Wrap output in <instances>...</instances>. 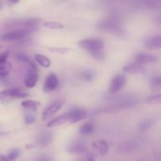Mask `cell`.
Instances as JSON below:
<instances>
[{"instance_id":"cell-1","label":"cell","mask_w":161,"mask_h":161,"mask_svg":"<svg viewBox=\"0 0 161 161\" xmlns=\"http://www.w3.org/2000/svg\"><path fill=\"white\" fill-rule=\"evenodd\" d=\"M98 28L103 31H108L110 33L121 36L124 35V28L117 20L112 17L102 19L98 24Z\"/></svg>"},{"instance_id":"cell-2","label":"cell","mask_w":161,"mask_h":161,"mask_svg":"<svg viewBox=\"0 0 161 161\" xmlns=\"http://www.w3.org/2000/svg\"><path fill=\"white\" fill-rule=\"evenodd\" d=\"M41 21V19L36 17H29V18H23L20 20H16L10 22L8 25V27L12 29L17 28H26V29H31L33 31H36V26Z\"/></svg>"},{"instance_id":"cell-3","label":"cell","mask_w":161,"mask_h":161,"mask_svg":"<svg viewBox=\"0 0 161 161\" xmlns=\"http://www.w3.org/2000/svg\"><path fill=\"white\" fill-rule=\"evenodd\" d=\"M33 30L26 29V28H17L12 29L10 31H6L1 36V40L6 42H14V41H19L27 37L28 35L33 32Z\"/></svg>"},{"instance_id":"cell-4","label":"cell","mask_w":161,"mask_h":161,"mask_svg":"<svg viewBox=\"0 0 161 161\" xmlns=\"http://www.w3.org/2000/svg\"><path fill=\"white\" fill-rule=\"evenodd\" d=\"M28 94L20 88H9L0 92V103L9 102L18 98H25Z\"/></svg>"},{"instance_id":"cell-5","label":"cell","mask_w":161,"mask_h":161,"mask_svg":"<svg viewBox=\"0 0 161 161\" xmlns=\"http://www.w3.org/2000/svg\"><path fill=\"white\" fill-rule=\"evenodd\" d=\"M38 79H39L38 67L33 61L28 64V69L25 77V85L28 88H33L37 83Z\"/></svg>"},{"instance_id":"cell-6","label":"cell","mask_w":161,"mask_h":161,"mask_svg":"<svg viewBox=\"0 0 161 161\" xmlns=\"http://www.w3.org/2000/svg\"><path fill=\"white\" fill-rule=\"evenodd\" d=\"M104 42L98 39H83L79 41V47L87 51L102 50L104 48Z\"/></svg>"},{"instance_id":"cell-7","label":"cell","mask_w":161,"mask_h":161,"mask_svg":"<svg viewBox=\"0 0 161 161\" xmlns=\"http://www.w3.org/2000/svg\"><path fill=\"white\" fill-rule=\"evenodd\" d=\"M127 83V77L124 74H117L112 79L110 82L108 91L111 94H116L119 92Z\"/></svg>"},{"instance_id":"cell-8","label":"cell","mask_w":161,"mask_h":161,"mask_svg":"<svg viewBox=\"0 0 161 161\" xmlns=\"http://www.w3.org/2000/svg\"><path fill=\"white\" fill-rule=\"evenodd\" d=\"M64 103V101L62 100H58L56 102H53V104L50 105L49 107H47L44 112L42 113V121H47L49 119L52 117V116H54L61 108H62L63 105Z\"/></svg>"},{"instance_id":"cell-9","label":"cell","mask_w":161,"mask_h":161,"mask_svg":"<svg viewBox=\"0 0 161 161\" xmlns=\"http://www.w3.org/2000/svg\"><path fill=\"white\" fill-rule=\"evenodd\" d=\"M68 113H69V123L70 124H75L82 120L86 118L87 115L86 110L79 108H74L71 111L68 112Z\"/></svg>"},{"instance_id":"cell-10","label":"cell","mask_w":161,"mask_h":161,"mask_svg":"<svg viewBox=\"0 0 161 161\" xmlns=\"http://www.w3.org/2000/svg\"><path fill=\"white\" fill-rule=\"evenodd\" d=\"M58 86V79L56 74L50 73L47 77L43 85L44 92L48 93L54 91Z\"/></svg>"},{"instance_id":"cell-11","label":"cell","mask_w":161,"mask_h":161,"mask_svg":"<svg viewBox=\"0 0 161 161\" xmlns=\"http://www.w3.org/2000/svg\"><path fill=\"white\" fill-rule=\"evenodd\" d=\"M157 61H158V58L157 56L149 54V53H140L135 56V62L138 63L140 64H142V65L156 63L157 62Z\"/></svg>"},{"instance_id":"cell-12","label":"cell","mask_w":161,"mask_h":161,"mask_svg":"<svg viewBox=\"0 0 161 161\" xmlns=\"http://www.w3.org/2000/svg\"><path fill=\"white\" fill-rule=\"evenodd\" d=\"M37 144L41 147L48 146L53 141V134L50 131H44L39 134L37 137Z\"/></svg>"},{"instance_id":"cell-13","label":"cell","mask_w":161,"mask_h":161,"mask_svg":"<svg viewBox=\"0 0 161 161\" xmlns=\"http://www.w3.org/2000/svg\"><path fill=\"white\" fill-rule=\"evenodd\" d=\"M144 44L147 48L152 49V50L161 49V35L147 38L145 40Z\"/></svg>"},{"instance_id":"cell-14","label":"cell","mask_w":161,"mask_h":161,"mask_svg":"<svg viewBox=\"0 0 161 161\" xmlns=\"http://www.w3.org/2000/svg\"><path fill=\"white\" fill-rule=\"evenodd\" d=\"M124 72L130 74H137L141 73L144 71L142 64H140L138 63H128L126 65L124 66Z\"/></svg>"},{"instance_id":"cell-15","label":"cell","mask_w":161,"mask_h":161,"mask_svg":"<svg viewBox=\"0 0 161 161\" xmlns=\"http://www.w3.org/2000/svg\"><path fill=\"white\" fill-rule=\"evenodd\" d=\"M66 122H69V113H64V114L62 115H60V116L50 119V120L48 122V124H47V127H50H50H56V126L61 125V124H64V123Z\"/></svg>"},{"instance_id":"cell-16","label":"cell","mask_w":161,"mask_h":161,"mask_svg":"<svg viewBox=\"0 0 161 161\" xmlns=\"http://www.w3.org/2000/svg\"><path fill=\"white\" fill-rule=\"evenodd\" d=\"M86 151V146L83 142H74L69 147V152L71 153H83Z\"/></svg>"},{"instance_id":"cell-17","label":"cell","mask_w":161,"mask_h":161,"mask_svg":"<svg viewBox=\"0 0 161 161\" xmlns=\"http://www.w3.org/2000/svg\"><path fill=\"white\" fill-rule=\"evenodd\" d=\"M21 105L25 109L36 112L41 106V103L39 102H36V101L26 100L21 102Z\"/></svg>"},{"instance_id":"cell-18","label":"cell","mask_w":161,"mask_h":161,"mask_svg":"<svg viewBox=\"0 0 161 161\" xmlns=\"http://www.w3.org/2000/svg\"><path fill=\"white\" fill-rule=\"evenodd\" d=\"M93 146L98 150L100 155L104 156L108 153V146L107 142L104 140H100V141L97 142L93 143Z\"/></svg>"},{"instance_id":"cell-19","label":"cell","mask_w":161,"mask_h":161,"mask_svg":"<svg viewBox=\"0 0 161 161\" xmlns=\"http://www.w3.org/2000/svg\"><path fill=\"white\" fill-rule=\"evenodd\" d=\"M150 87L153 92H159L161 91V76L156 75L151 79Z\"/></svg>"},{"instance_id":"cell-20","label":"cell","mask_w":161,"mask_h":161,"mask_svg":"<svg viewBox=\"0 0 161 161\" xmlns=\"http://www.w3.org/2000/svg\"><path fill=\"white\" fill-rule=\"evenodd\" d=\"M35 59H36V62L39 63L43 68H49L51 65V61L47 57L44 56L42 54H39V53L36 54Z\"/></svg>"},{"instance_id":"cell-21","label":"cell","mask_w":161,"mask_h":161,"mask_svg":"<svg viewBox=\"0 0 161 161\" xmlns=\"http://www.w3.org/2000/svg\"><path fill=\"white\" fill-rule=\"evenodd\" d=\"M94 131V125L93 123L88 122L81 126L80 128V133L83 135H88Z\"/></svg>"},{"instance_id":"cell-22","label":"cell","mask_w":161,"mask_h":161,"mask_svg":"<svg viewBox=\"0 0 161 161\" xmlns=\"http://www.w3.org/2000/svg\"><path fill=\"white\" fill-rule=\"evenodd\" d=\"M13 65L10 62L6 61L4 64H0V76L6 77L10 73Z\"/></svg>"},{"instance_id":"cell-23","label":"cell","mask_w":161,"mask_h":161,"mask_svg":"<svg viewBox=\"0 0 161 161\" xmlns=\"http://www.w3.org/2000/svg\"><path fill=\"white\" fill-rule=\"evenodd\" d=\"M42 25L46 28H51V29H61V28H64V25L56 21H47L44 22Z\"/></svg>"},{"instance_id":"cell-24","label":"cell","mask_w":161,"mask_h":161,"mask_svg":"<svg viewBox=\"0 0 161 161\" xmlns=\"http://www.w3.org/2000/svg\"><path fill=\"white\" fill-rule=\"evenodd\" d=\"M95 76V73L94 72H93L92 70H86L84 72H82L81 77L83 80H84L85 81H92L94 79Z\"/></svg>"},{"instance_id":"cell-25","label":"cell","mask_w":161,"mask_h":161,"mask_svg":"<svg viewBox=\"0 0 161 161\" xmlns=\"http://www.w3.org/2000/svg\"><path fill=\"white\" fill-rule=\"evenodd\" d=\"M90 53L91 56L97 61H103L105 59V53H104L103 50H94V51H91Z\"/></svg>"},{"instance_id":"cell-26","label":"cell","mask_w":161,"mask_h":161,"mask_svg":"<svg viewBox=\"0 0 161 161\" xmlns=\"http://www.w3.org/2000/svg\"><path fill=\"white\" fill-rule=\"evenodd\" d=\"M146 103L151 104V105L161 103V94H157L149 97L146 99Z\"/></svg>"},{"instance_id":"cell-27","label":"cell","mask_w":161,"mask_h":161,"mask_svg":"<svg viewBox=\"0 0 161 161\" xmlns=\"http://www.w3.org/2000/svg\"><path fill=\"white\" fill-rule=\"evenodd\" d=\"M19 155H20V151L17 149H12V150H11L10 152H9V153L6 156V158H7L8 160L14 161L19 157Z\"/></svg>"},{"instance_id":"cell-28","label":"cell","mask_w":161,"mask_h":161,"mask_svg":"<svg viewBox=\"0 0 161 161\" xmlns=\"http://www.w3.org/2000/svg\"><path fill=\"white\" fill-rule=\"evenodd\" d=\"M16 58H17L18 61H23V62L27 63V64H31V62H33V61H31V58H30L28 55L24 54V53H17V54L16 55Z\"/></svg>"},{"instance_id":"cell-29","label":"cell","mask_w":161,"mask_h":161,"mask_svg":"<svg viewBox=\"0 0 161 161\" xmlns=\"http://www.w3.org/2000/svg\"><path fill=\"white\" fill-rule=\"evenodd\" d=\"M152 124L153 123L151 119H145V120H143L142 122L139 124V127H139V130H142V131L143 130H148V129L151 127Z\"/></svg>"},{"instance_id":"cell-30","label":"cell","mask_w":161,"mask_h":161,"mask_svg":"<svg viewBox=\"0 0 161 161\" xmlns=\"http://www.w3.org/2000/svg\"><path fill=\"white\" fill-rule=\"evenodd\" d=\"M24 119H25V122L26 124H32L36 120V116L31 113H26L24 116Z\"/></svg>"},{"instance_id":"cell-31","label":"cell","mask_w":161,"mask_h":161,"mask_svg":"<svg viewBox=\"0 0 161 161\" xmlns=\"http://www.w3.org/2000/svg\"><path fill=\"white\" fill-rule=\"evenodd\" d=\"M48 50L50 51L53 52V53H61V54H64V53L69 51V48H61V47H49Z\"/></svg>"},{"instance_id":"cell-32","label":"cell","mask_w":161,"mask_h":161,"mask_svg":"<svg viewBox=\"0 0 161 161\" xmlns=\"http://www.w3.org/2000/svg\"><path fill=\"white\" fill-rule=\"evenodd\" d=\"M9 56V52L8 50L3 52L2 53H0V64H4L7 61L8 58Z\"/></svg>"},{"instance_id":"cell-33","label":"cell","mask_w":161,"mask_h":161,"mask_svg":"<svg viewBox=\"0 0 161 161\" xmlns=\"http://www.w3.org/2000/svg\"><path fill=\"white\" fill-rule=\"evenodd\" d=\"M37 161H55V160L50 157H43Z\"/></svg>"},{"instance_id":"cell-34","label":"cell","mask_w":161,"mask_h":161,"mask_svg":"<svg viewBox=\"0 0 161 161\" xmlns=\"http://www.w3.org/2000/svg\"><path fill=\"white\" fill-rule=\"evenodd\" d=\"M155 21H156V23H157V25H159V26L161 27V15L158 16V17H157Z\"/></svg>"},{"instance_id":"cell-35","label":"cell","mask_w":161,"mask_h":161,"mask_svg":"<svg viewBox=\"0 0 161 161\" xmlns=\"http://www.w3.org/2000/svg\"><path fill=\"white\" fill-rule=\"evenodd\" d=\"M8 1H9L10 3H14V4H16V3H18L19 2H20V0H8Z\"/></svg>"},{"instance_id":"cell-36","label":"cell","mask_w":161,"mask_h":161,"mask_svg":"<svg viewBox=\"0 0 161 161\" xmlns=\"http://www.w3.org/2000/svg\"><path fill=\"white\" fill-rule=\"evenodd\" d=\"M74 161H86V159H78V160H75Z\"/></svg>"},{"instance_id":"cell-37","label":"cell","mask_w":161,"mask_h":161,"mask_svg":"<svg viewBox=\"0 0 161 161\" xmlns=\"http://www.w3.org/2000/svg\"><path fill=\"white\" fill-rule=\"evenodd\" d=\"M2 7H3V3H2V2L0 1V9H2Z\"/></svg>"}]
</instances>
